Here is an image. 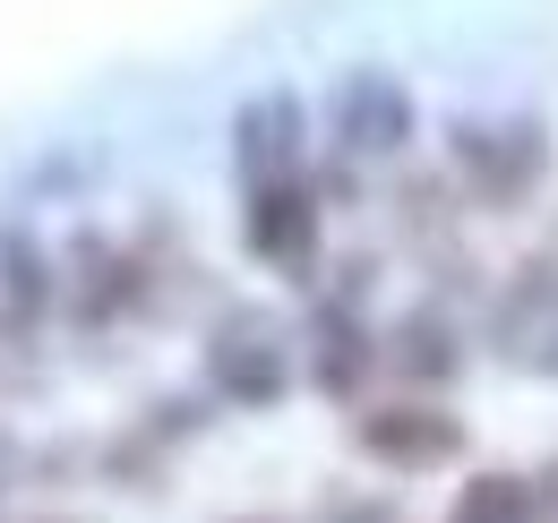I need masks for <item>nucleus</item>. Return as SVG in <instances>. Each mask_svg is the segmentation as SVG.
Masks as SVG:
<instances>
[{
  "label": "nucleus",
  "mask_w": 558,
  "mask_h": 523,
  "mask_svg": "<svg viewBox=\"0 0 558 523\" xmlns=\"http://www.w3.org/2000/svg\"><path fill=\"white\" fill-rule=\"evenodd\" d=\"M456 163L473 172V190L482 197H524L533 181H542V163H550V146H542V130H456Z\"/></svg>",
  "instance_id": "obj_1"
},
{
  "label": "nucleus",
  "mask_w": 558,
  "mask_h": 523,
  "mask_svg": "<svg viewBox=\"0 0 558 523\" xmlns=\"http://www.w3.org/2000/svg\"><path fill=\"white\" fill-rule=\"evenodd\" d=\"M336 130H344L352 155H396L413 137V95L396 77L361 69V77H344V95H336Z\"/></svg>",
  "instance_id": "obj_2"
},
{
  "label": "nucleus",
  "mask_w": 558,
  "mask_h": 523,
  "mask_svg": "<svg viewBox=\"0 0 558 523\" xmlns=\"http://www.w3.org/2000/svg\"><path fill=\"white\" fill-rule=\"evenodd\" d=\"M498 352L524 369H558V275L533 266L507 301H498Z\"/></svg>",
  "instance_id": "obj_3"
},
{
  "label": "nucleus",
  "mask_w": 558,
  "mask_h": 523,
  "mask_svg": "<svg viewBox=\"0 0 558 523\" xmlns=\"http://www.w3.org/2000/svg\"><path fill=\"white\" fill-rule=\"evenodd\" d=\"M361 447L387 455V463H438V455H456V421H438L421 403H396V412H369L361 421Z\"/></svg>",
  "instance_id": "obj_4"
},
{
  "label": "nucleus",
  "mask_w": 558,
  "mask_h": 523,
  "mask_svg": "<svg viewBox=\"0 0 558 523\" xmlns=\"http://www.w3.org/2000/svg\"><path fill=\"white\" fill-rule=\"evenodd\" d=\"M215 387L223 394H241V403H276L283 394V352L267 343V335H232L223 327V343H215Z\"/></svg>",
  "instance_id": "obj_5"
},
{
  "label": "nucleus",
  "mask_w": 558,
  "mask_h": 523,
  "mask_svg": "<svg viewBox=\"0 0 558 523\" xmlns=\"http://www.w3.org/2000/svg\"><path fill=\"white\" fill-rule=\"evenodd\" d=\"M250 241H258L267 258H310V190H301V181H258Z\"/></svg>",
  "instance_id": "obj_6"
},
{
  "label": "nucleus",
  "mask_w": 558,
  "mask_h": 523,
  "mask_svg": "<svg viewBox=\"0 0 558 523\" xmlns=\"http://www.w3.org/2000/svg\"><path fill=\"white\" fill-rule=\"evenodd\" d=\"M292 104H250L241 112V172H250V190L258 181H292Z\"/></svg>",
  "instance_id": "obj_7"
},
{
  "label": "nucleus",
  "mask_w": 558,
  "mask_h": 523,
  "mask_svg": "<svg viewBox=\"0 0 558 523\" xmlns=\"http://www.w3.org/2000/svg\"><path fill=\"white\" fill-rule=\"evenodd\" d=\"M524 515H533V498H524L515 472H482V481H464V498H456V523H524Z\"/></svg>",
  "instance_id": "obj_8"
},
{
  "label": "nucleus",
  "mask_w": 558,
  "mask_h": 523,
  "mask_svg": "<svg viewBox=\"0 0 558 523\" xmlns=\"http://www.w3.org/2000/svg\"><path fill=\"white\" fill-rule=\"evenodd\" d=\"M0 283H9V301H17L26 318H35L44 301H52V275H44V250H35L26 232H9V241H0Z\"/></svg>",
  "instance_id": "obj_9"
},
{
  "label": "nucleus",
  "mask_w": 558,
  "mask_h": 523,
  "mask_svg": "<svg viewBox=\"0 0 558 523\" xmlns=\"http://www.w3.org/2000/svg\"><path fill=\"white\" fill-rule=\"evenodd\" d=\"M404 361H413V369H447V361H456V352H447V327L413 318V327H404Z\"/></svg>",
  "instance_id": "obj_10"
}]
</instances>
